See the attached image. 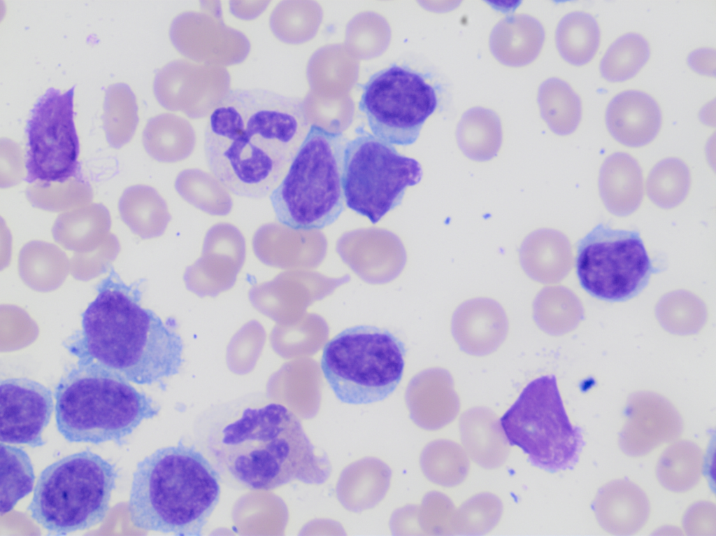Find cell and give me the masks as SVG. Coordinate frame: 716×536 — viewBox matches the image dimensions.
Here are the masks:
<instances>
[{"label":"cell","instance_id":"1","mask_svg":"<svg viewBox=\"0 0 716 536\" xmlns=\"http://www.w3.org/2000/svg\"><path fill=\"white\" fill-rule=\"evenodd\" d=\"M303 102L264 89L231 90L204 134L208 168L234 195H269L309 129Z\"/></svg>","mask_w":716,"mask_h":536},{"label":"cell","instance_id":"2","mask_svg":"<svg viewBox=\"0 0 716 536\" xmlns=\"http://www.w3.org/2000/svg\"><path fill=\"white\" fill-rule=\"evenodd\" d=\"M139 287L111 269L66 347L78 360L94 362L136 384L164 386V379L180 372L184 344L173 318L163 320L142 306Z\"/></svg>","mask_w":716,"mask_h":536},{"label":"cell","instance_id":"3","mask_svg":"<svg viewBox=\"0 0 716 536\" xmlns=\"http://www.w3.org/2000/svg\"><path fill=\"white\" fill-rule=\"evenodd\" d=\"M209 442L217 468L250 489L294 480L320 485L331 474L327 454L316 453L298 417L280 404L245 408Z\"/></svg>","mask_w":716,"mask_h":536},{"label":"cell","instance_id":"4","mask_svg":"<svg viewBox=\"0 0 716 536\" xmlns=\"http://www.w3.org/2000/svg\"><path fill=\"white\" fill-rule=\"evenodd\" d=\"M218 471L194 445L157 449L138 462L128 502L137 528L199 536L220 495Z\"/></svg>","mask_w":716,"mask_h":536},{"label":"cell","instance_id":"5","mask_svg":"<svg viewBox=\"0 0 716 536\" xmlns=\"http://www.w3.org/2000/svg\"><path fill=\"white\" fill-rule=\"evenodd\" d=\"M57 430L69 442L99 444L125 438L160 407L129 381L97 363L78 360L55 387Z\"/></svg>","mask_w":716,"mask_h":536},{"label":"cell","instance_id":"6","mask_svg":"<svg viewBox=\"0 0 716 536\" xmlns=\"http://www.w3.org/2000/svg\"><path fill=\"white\" fill-rule=\"evenodd\" d=\"M340 132L313 124L285 176L269 195L275 218L296 231L322 229L344 211Z\"/></svg>","mask_w":716,"mask_h":536},{"label":"cell","instance_id":"7","mask_svg":"<svg viewBox=\"0 0 716 536\" xmlns=\"http://www.w3.org/2000/svg\"><path fill=\"white\" fill-rule=\"evenodd\" d=\"M118 477L115 465L87 449L45 467L27 507L49 535H66L101 523Z\"/></svg>","mask_w":716,"mask_h":536},{"label":"cell","instance_id":"8","mask_svg":"<svg viewBox=\"0 0 716 536\" xmlns=\"http://www.w3.org/2000/svg\"><path fill=\"white\" fill-rule=\"evenodd\" d=\"M405 344L387 329L348 327L324 346L321 370L336 397L350 404L387 398L403 376Z\"/></svg>","mask_w":716,"mask_h":536},{"label":"cell","instance_id":"9","mask_svg":"<svg viewBox=\"0 0 716 536\" xmlns=\"http://www.w3.org/2000/svg\"><path fill=\"white\" fill-rule=\"evenodd\" d=\"M500 423L508 444L550 472L573 469L585 446L582 430L570 422L552 374L527 384Z\"/></svg>","mask_w":716,"mask_h":536},{"label":"cell","instance_id":"10","mask_svg":"<svg viewBox=\"0 0 716 536\" xmlns=\"http://www.w3.org/2000/svg\"><path fill=\"white\" fill-rule=\"evenodd\" d=\"M422 176L416 160L362 128L344 148L343 189L346 206L377 223L399 206L408 187Z\"/></svg>","mask_w":716,"mask_h":536},{"label":"cell","instance_id":"11","mask_svg":"<svg viewBox=\"0 0 716 536\" xmlns=\"http://www.w3.org/2000/svg\"><path fill=\"white\" fill-rule=\"evenodd\" d=\"M576 273L592 297L624 302L638 295L654 271L637 230L599 223L577 243Z\"/></svg>","mask_w":716,"mask_h":536},{"label":"cell","instance_id":"12","mask_svg":"<svg viewBox=\"0 0 716 536\" xmlns=\"http://www.w3.org/2000/svg\"><path fill=\"white\" fill-rule=\"evenodd\" d=\"M359 110L372 134L392 145L414 143L427 119L437 108L434 87L424 76L394 63L361 85Z\"/></svg>","mask_w":716,"mask_h":536},{"label":"cell","instance_id":"13","mask_svg":"<svg viewBox=\"0 0 716 536\" xmlns=\"http://www.w3.org/2000/svg\"><path fill=\"white\" fill-rule=\"evenodd\" d=\"M75 86L62 92L48 88L30 111L27 137V176L33 183H64L78 178L80 145L74 124Z\"/></svg>","mask_w":716,"mask_h":536},{"label":"cell","instance_id":"14","mask_svg":"<svg viewBox=\"0 0 716 536\" xmlns=\"http://www.w3.org/2000/svg\"><path fill=\"white\" fill-rule=\"evenodd\" d=\"M230 86L224 66L178 59L157 70L153 92L165 109L200 119L210 116L225 101Z\"/></svg>","mask_w":716,"mask_h":536},{"label":"cell","instance_id":"15","mask_svg":"<svg viewBox=\"0 0 716 536\" xmlns=\"http://www.w3.org/2000/svg\"><path fill=\"white\" fill-rule=\"evenodd\" d=\"M169 38L178 52L198 63L235 65L250 51V41L243 32L227 26L222 15L205 10L178 15L170 25Z\"/></svg>","mask_w":716,"mask_h":536},{"label":"cell","instance_id":"16","mask_svg":"<svg viewBox=\"0 0 716 536\" xmlns=\"http://www.w3.org/2000/svg\"><path fill=\"white\" fill-rule=\"evenodd\" d=\"M53 409L52 391L43 384L25 377L1 380V442L44 445L42 433Z\"/></svg>","mask_w":716,"mask_h":536},{"label":"cell","instance_id":"17","mask_svg":"<svg viewBox=\"0 0 716 536\" xmlns=\"http://www.w3.org/2000/svg\"><path fill=\"white\" fill-rule=\"evenodd\" d=\"M245 240L234 225L219 223L207 231L201 257L185 272L189 288L217 290L230 287L243 265Z\"/></svg>","mask_w":716,"mask_h":536},{"label":"cell","instance_id":"18","mask_svg":"<svg viewBox=\"0 0 716 536\" xmlns=\"http://www.w3.org/2000/svg\"><path fill=\"white\" fill-rule=\"evenodd\" d=\"M507 316L495 300L487 297L468 299L455 310L452 332L465 353L482 356L496 351L506 337Z\"/></svg>","mask_w":716,"mask_h":536},{"label":"cell","instance_id":"19","mask_svg":"<svg viewBox=\"0 0 716 536\" xmlns=\"http://www.w3.org/2000/svg\"><path fill=\"white\" fill-rule=\"evenodd\" d=\"M605 121L608 132L617 142L639 148L656 138L661 127L662 114L651 95L639 90H627L610 99Z\"/></svg>","mask_w":716,"mask_h":536},{"label":"cell","instance_id":"20","mask_svg":"<svg viewBox=\"0 0 716 536\" xmlns=\"http://www.w3.org/2000/svg\"><path fill=\"white\" fill-rule=\"evenodd\" d=\"M411 420L427 430L441 429L457 417L460 407L450 374L432 368L415 376L406 392Z\"/></svg>","mask_w":716,"mask_h":536},{"label":"cell","instance_id":"21","mask_svg":"<svg viewBox=\"0 0 716 536\" xmlns=\"http://www.w3.org/2000/svg\"><path fill=\"white\" fill-rule=\"evenodd\" d=\"M592 509L607 532L631 535L644 526L650 507L646 494L638 486L628 479H617L598 491Z\"/></svg>","mask_w":716,"mask_h":536},{"label":"cell","instance_id":"22","mask_svg":"<svg viewBox=\"0 0 716 536\" xmlns=\"http://www.w3.org/2000/svg\"><path fill=\"white\" fill-rule=\"evenodd\" d=\"M598 184L605 207L615 216L631 215L642 202V169L638 161L629 153L616 152L608 156L601 167Z\"/></svg>","mask_w":716,"mask_h":536},{"label":"cell","instance_id":"23","mask_svg":"<svg viewBox=\"0 0 716 536\" xmlns=\"http://www.w3.org/2000/svg\"><path fill=\"white\" fill-rule=\"evenodd\" d=\"M520 260L523 270L533 280L542 283H556L571 269V245L562 232L539 229L524 239L520 248Z\"/></svg>","mask_w":716,"mask_h":536},{"label":"cell","instance_id":"24","mask_svg":"<svg viewBox=\"0 0 716 536\" xmlns=\"http://www.w3.org/2000/svg\"><path fill=\"white\" fill-rule=\"evenodd\" d=\"M392 471L381 460L366 457L341 472L336 486L337 499L348 511L360 513L376 506L386 495Z\"/></svg>","mask_w":716,"mask_h":536},{"label":"cell","instance_id":"25","mask_svg":"<svg viewBox=\"0 0 716 536\" xmlns=\"http://www.w3.org/2000/svg\"><path fill=\"white\" fill-rule=\"evenodd\" d=\"M545 41L541 23L527 14L507 16L493 28L489 48L493 56L509 66H522L539 55Z\"/></svg>","mask_w":716,"mask_h":536},{"label":"cell","instance_id":"26","mask_svg":"<svg viewBox=\"0 0 716 536\" xmlns=\"http://www.w3.org/2000/svg\"><path fill=\"white\" fill-rule=\"evenodd\" d=\"M459 429L467 455L478 465L492 469L505 462L508 442L500 420L489 409L475 407L466 411L461 416Z\"/></svg>","mask_w":716,"mask_h":536},{"label":"cell","instance_id":"27","mask_svg":"<svg viewBox=\"0 0 716 536\" xmlns=\"http://www.w3.org/2000/svg\"><path fill=\"white\" fill-rule=\"evenodd\" d=\"M195 131L185 118L163 113L148 120L143 131L146 153L155 160L174 163L187 159L196 146Z\"/></svg>","mask_w":716,"mask_h":536},{"label":"cell","instance_id":"28","mask_svg":"<svg viewBox=\"0 0 716 536\" xmlns=\"http://www.w3.org/2000/svg\"><path fill=\"white\" fill-rule=\"evenodd\" d=\"M118 210L124 223L143 239L162 236L171 220L166 201L146 185L127 188L119 199Z\"/></svg>","mask_w":716,"mask_h":536},{"label":"cell","instance_id":"29","mask_svg":"<svg viewBox=\"0 0 716 536\" xmlns=\"http://www.w3.org/2000/svg\"><path fill=\"white\" fill-rule=\"evenodd\" d=\"M682 421L675 412L626 413L620 435V446L630 456H644L659 445L675 439Z\"/></svg>","mask_w":716,"mask_h":536},{"label":"cell","instance_id":"30","mask_svg":"<svg viewBox=\"0 0 716 536\" xmlns=\"http://www.w3.org/2000/svg\"><path fill=\"white\" fill-rule=\"evenodd\" d=\"M111 226L109 211L101 204L81 206L61 213L52 228L55 241L65 248L84 250L106 240Z\"/></svg>","mask_w":716,"mask_h":536},{"label":"cell","instance_id":"31","mask_svg":"<svg viewBox=\"0 0 716 536\" xmlns=\"http://www.w3.org/2000/svg\"><path fill=\"white\" fill-rule=\"evenodd\" d=\"M458 146L463 153L475 161H487L496 155L502 142V127L492 110L476 106L461 116L456 131Z\"/></svg>","mask_w":716,"mask_h":536},{"label":"cell","instance_id":"32","mask_svg":"<svg viewBox=\"0 0 716 536\" xmlns=\"http://www.w3.org/2000/svg\"><path fill=\"white\" fill-rule=\"evenodd\" d=\"M555 42L559 55L566 62L577 66L585 65L594 57L600 45L598 22L587 12H570L557 26Z\"/></svg>","mask_w":716,"mask_h":536},{"label":"cell","instance_id":"33","mask_svg":"<svg viewBox=\"0 0 716 536\" xmlns=\"http://www.w3.org/2000/svg\"><path fill=\"white\" fill-rule=\"evenodd\" d=\"M537 101L542 118L556 134L568 135L578 127L582 118L581 99L565 80L550 78L543 82Z\"/></svg>","mask_w":716,"mask_h":536},{"label":"cell","instance_id":"34","mask_svg":"<svg viewBox=\"0 0 716 536\" xmlns=\"http://www.w3.org/2000/svg\"><path fill=\"white\" fill-rule=\"evenodd\" d=\"M457 510L445 495L432 491L420 505L401 508L399 523L403 535H447L456 531Z\"/></svg>","mask_w":716,"mask_h":536},{"label":"cell","instance_id":"35","mask_svg":"<svg viewBox=\"0 0 716 536\" xmlns=\"http://www.w3.org/2000/svg\"><path fill=\"white\" fill-rule=\"evenodd\" d=\"M174 187L187 203L211 216L228 215L233 201L229 190L213 174L199 169H186L176 176Z\"/></svg>","mask_w":716,"mask_h":536},{"label":"cell","instance_id":"36","mask_svg":"<svg viewBox=\"0 0 716 536\" xmlns=\"http://www.w3.org/2000/svg\"><path fill=\"white\" fill-rule=\"evenodd\" d=\"M702 467L701 449L690 441H679L663 452L657 463V476L668 490L684 492L699 482Z\"/></svg>","mask_w":716,"mask_h":536},{"label":"cell","instance_id":"37","mask_svg":"<svg viewBox=\"0 0 716 536\" xmlns=\"http://www.w3.org/2000/svg\"><path fill=\"white\" fill-rule=\"evenodd\" d=\"M103 127L108 143L120 148L135 134L138 123V104L130 87L122 83L110 85L103 101Z\"/></svg>","mask_w":716,"mask_h":536},{"label":"cell","instance_id":"38","mask_svg":"<svg viewBox=\"0 0 716 536\" xmlns=\"http://www.w3.org/2000/svg\"><path fill=\"white\" fill-rule=\"evenodd\" d=\"M420 464L429 481L444 487L459 485L469 471L466 451L458 444L448 439L429 443L421 453Z\"/></svg>","mask_w":716,"mask_h":536},{"label":"cell","instance_id":"39","mask_svg":"<svg viewBox=\"0 0 716 536\" xmlns=\"http://www.w3.org/2000/svg\"><path fill=\"white\" fill-rule=\"evenodd\" d=\"M650 56L647 40L636 32L626 33L608 47L599 64L605 80L620 83L633 78L645 65Z\"/></svg>","mask_w":716,"mask_h":536},{"label":"cell","instance_id":"40","mask_svg":"<svg viewBox=\"0 0 716 536\" xmlns=\"http://www.w3.org/2000/svg\"><path fill=\"white\" fill-rule=\"evenodd\" d=\"M691 173L681 159L670 157L658 162L646 181V192L657 206L670 209L680 205L691 187Z\"/></svg>","mask_w":716,"mask_h":536},{"label":"cell","instance_id":"41","mask_svg":"<svg viewBox=\"0 0 716 536\" xmlns=\"http://www.w3.org/2000/svg\"><path fill=\"white\" fill-rule=\"evenodd\" d=\"M1 514L10 512L33 490L35 475L32 463L22 448L1 442Z\"/></svg>","mask_w":716,"mask_h":536},{"label":"cell","instance_id":"42","mask_svg":"<svg viewBox=\"0 0 716 536\" xmlns=\"http://www.w3.org/2000/svg\"><path fill=\"white\" fill-rule=\"evenodd\" d=\"M92 195L89 185L80 178L71 179L64 183L38 182L27 190V199L33 206L52 211L87 203Z\"/></svg>","mask_w":716,"mask_h":536},{"label":"cell","instance_id":"43","mask_svg":"<svg viewBox=\"0 0 716 536\" xmlns=\"http://www.w3.org/2000/svg\"><path fill=\"white\" fill-rule=\"evenodd\" d=\"M502 509L501 500L494 495H476L457 510L456 531L471 535L487 533L499 522Z\"/></svg>","mask_w":716,"mask_h":536},{"label":"cell","instance_id":"44","mask_svg":"<svg viewBox=\"0 0 716 536\" xmlns=\"http://www.w3.org/2000/svg\"><path fill=\"white\" fill-rule=\"evenodd\" d=\"M684 526L690 535H707L715 530V509L713 505L698 502L693 505L685 514Z\"/></svg>","mask_w":716,"mask_h":536},{"label":"cell","instance_id":"45","mask_svg":"<svg viewBox=\"0 0 716 536\" xmlns=\"http://www.w3.org/2000/svg\"><path fill=\"white\" fill-rule=\"evenodd\" d=\"M715 55L714 48H698L689 54L687 64L696 73L714 77L715 76Z\"/></svg>","mask_w":716,"mask_h":536},{"label":"cell","instance_id":"46","mask_svg":"<svg viewBox=\"0 0 716 536\" xmlns=\"http://www.w3.org/2000/svg\"><path fill=\"white\" fill-rule=\"evenodd\" d=\"M267 1H231V13L242 20H252L258 17L267 8Z\"/></svg>","mask_w":716,"mask_h":536},{"label":"cell","instance_id":"47","mask_svg":"<svg viewBox=\"0 0 716 536\" xmlns=\"http://www.w3.org/2000/svg\"><path fill=\"white\" fill-rule=\"evenodd\" d=\"M715 100L706 104L699 113L701 121L709 126L715 125Z\"/></svg>","mask_w":716,"mask_h":536}]
</instances>
